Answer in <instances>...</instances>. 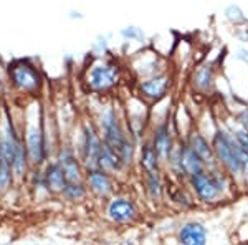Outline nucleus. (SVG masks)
I'll return each mask as SVG.
<instances>
[{
	"label": "nucleus",
	"instance_id": "obj_1",
	"mask_svg": "<svg viewBox=\"0 0 248 245\" xmlns=\"http://www.w3.org/2000/svg\"><path fill=\"white\" fill-rule=\"evenodd\" d=\"M214 149L232 174H242L248 171V154L227 132L218 131L214 136Z\"/></svg>",
	"mask_w": 248,
	"mask_h": 245
},
{
	"label": "nucleus",
	"instance_id": "obj_2",
	"mask_svg": "<svg viewBox=\"0 0 248 245\" xmlns=\"http://www.w3.org/2000/svg\"><path fill=\"white\" fill-rule=\"evenodd\" d=\"M103 128H105V138H106L108 146L118 152L124 164L131 163V159H133V146L124 138L113 111H108V113L103 116Z\"/></svg>",
	"mask_w": 248,
	"mask_h": 245
},
{
	"label": "nucleus",
	"instance_id": "obj_3",
	"mask_svg": "<svg viewBox=\"0 0 248 245\" xmlns=\"http://www.w3.org/2000/svg\"><path fill=\"white\" fill-rule=\"evenodd\" d=\"M118 83V66L99 65L94 66L90 73V85L94 90H108Z\"/></svg>",
	"mask_w": 248,
	"mask_h": 245
},
{
	"label": "nucleus",
	"instance_id": "obj_4",
	"mask_svg": "<svg viewBox=\"0 0 248 245\" xmlns=\"http://www.w3.org/2000/svg\"><path fill=\"white\" fill-rule=\"evenodd\" d=\"M190 179H192V186H194L195 192H197V196L202 200L210 202V200L218 197L220 189L217 184H215L214 178L207 174V172H199V174L192 176Z\"/></svg>",
	"mask_w": 248,
	"mask_h": 245
},
{
	"label": "nucleus",
	"instance_id": "obj_5",
	"mask_svg": "<svg viewBox=\"0 0 248 245\" xmlns=\"http://www.w3.org/2000/svg\"><path fill=\"white\" fill-rule=\"evenodd\" d=\"M12 78L15 85L23 91H35L40 85V76L29 65H17L12 70Z\"/></svg>",
	"mask_w": 248,
	"mask_h": 245
},
{
	"label": "nucleus",
	"instance_id": "obj_6",
	"mask_svg": "<svg viewBox=\"0 0 248 245\" xmlns=\"http://www.w3.org/2000/svg\"><path fill=\"white\" fill-rule=\"evenodd\" d=\"M179 240L182 245H205L207 244V230L202 224L190 222L186 224L179 232Z\"/></svg>",
	"mask_w": 248,
	"mask_h": 245
},
{
	"label": "nucleus",
	"instance_id": "obj_7",
	"mask_svg": "<svg viewBox=\"0 0 248 245\" xmlns=\"http://www.w3.org/2000/svg\"><path fill=\"white\" fill-rule=\"evenodd\" d=\"M108 214L116 222H127V220L134 219L136 209L133 206V202H129L127 199H116L109 204Z\"/></svg>",
	"mask_w": 248,
	"mask_h": 245
},
{
	"label": "nucleus",
	"instance_id": "obj_8",
	"mask_svg": "<svg viewBox=\"0 0 248 245\" xmlns=\"http://www.w3.org/2000/svg\"><path fill=\"white\" fill-rule=\"evenodd\" d=\"M181 167L184 172H187V174L190 176V178L195 174H199V172H203L202 159L190 149V146L181 149Z\"/></svg>",
	"mask_w": 248,
	"mask_h": 245
},
{
	"label": "nucleus",
	"instance_id": "obj_9",
	"mask_svg": "<svg viewBox=\"0 0 248 245\" xmlns=\"http://www.w3.org/2000/svg\"><path fill=\"white\" fill-rule=\"evenodd\" d=\"M86 141H85V159L86 164L91 167L98 166V154L101 149V143H99L98 136L94 134V131L90 126H86Z\"/></svg>",
	"mask_w": 248,
	"mask_h": 245
},
{
	"label": "nucleus",
	"instance_id": "obj_10",
	"mask_svg": "<svg viewBox=\"0 0 248 245\" xmlns=\"http://www.w3.org/2000/svg\"><path fill=\"white\" fill-rule=\"evenodd\" d=\"M88 182H90L91 189L99 196H108L113 192V184H111L109 178L106 176V172L103 171H90Z\"/></svg>",
	"mask_w": 248,
	"mask_h": 245
},
{
	"label": "nucleus",
	"instance_id": "obj_11",
	"mask_svg": "<svg viewBox=\"0 0 248 245\" xmlns=\"http://www.w3.org/2000/svg\"><path fill=\"white\" fill-rule=\"evenodd\" d=\"M121 158L119 154L116 152L114 149H111L109 146L105 143L101 144V149H99V154H98V166L103 167V169H109V171H116L119 169L121 166Z\"/></svg>",
	"mask_w": 248,
	"mask_h": 245
},
{
	"label": "nucleus",
	"instance_id": "obj_12",
	"mask_svg": "<svg viewBox=\"0 0 248 245\" xmlns=\"http://www.w3.org/2000/svg\"><path fill=\"white\" fill-rule=\"evenodd\" d=\"M167 86H169V78L167 76H159V78L141 83V91L147 98H161L167 91Z\"/></svg>",
	"mask_w": 248,
	"mask_h": 245
},
{
	"label": "nucleus",
	"instance_id": "obj_13",
	"mask_svg": "<svg viewBox=\"0 0 248 245\" xmlns=\"http://www.w3.org/2000/svg\"><path fill=\"white\" fill-rule=\"evenodd\" d=\"M60 167L63 171V176H65L66 184H77L79 180V167L78 163L75 161L73 156L70 152H65L62 156V161H60Z\"/></svg>",
	"mask_w": 248,
	"mask_h": 245
},
{
	"label": "nucleus",
	"instance_id": "obj_14",
	"mask_svg": "<svg viewBox=\"0 0 248 245\" xmlns=\"http://www.w3.org/2000/svg\"><path fill=\"white\" fill-rule=\"evenodd\" d=\"M190 149L202 159V163H210L212 161V149L209 143L205 141V138L201 134H192L190 136Z\"/></svg>",
	"mask_w": 248,
	"mask_h": 245
},
{
	"label": "nucleus",
	"instance_id": "obj_15",
	"mask_svg": "<svg viewBox=\"0 0 248 245\" xmlns=\"http://www.w3.org/2000/svg\"><path fill=\"white\" fill-rule=\"evenodd\" d=\"M29 151L30 156L35 163H42L45 158V152H43V139L40 131L37 130H30L29 132Z\"/></svg>",
	"mask_w": 248,
	"mask_h": 245
},
{
	"label": "nucleus",
	"instance_id": "obj_16",
	"mask_svg": "<svg viewBox=\"0 0 248 245\" xmlns=\"http://www.w3.org/2000/svg\"><path fill=\"white\" fill-rule=\"evenodd\" d=\"M46 182H48V187L51 191L58 192V191H65V186H66V180H65V176H63V171L58 164H53V166L48 167L46 171Z\"/></svg>",
	"mask_w": 248,
	"mask_h": 245
},
{
	"label": "nucleus",
	"instance_id": "obj_17",
	"mask_svg": "<svg viewBox=\"0 0 248 245\" xmlns=\"http://www.w3.org/2000/svg\"><path fill=\"white\" fill-rule=\"evenodd\" d=\"M154 151L155 156L159 159H166L167 154L170 151V141H169V132H167L166 128H161L155 134V141H154Z\"/></svg>",
	"mask_w": 248,
	"mask_h": 245
},
{
	"label": "nucleus",
	"instance_id": "obj_18",
	"mask_svg": "<svg viewBox=\"0 0 248 245\" xmlns=\"http://www.w3.org/2000/svg\"><path fill=\"white\" fill-rule=\"evenodd\" d=\"M142 166L144 169L147 171V174H153L157 169V156H155V151L153 147L146 146L142 151Z\"/></svg>",
	"mask_w": 248,
	"mask_h": 245
},
{
	"label": "nucleus",
	"instance_id": "obj_19",
	"mask_svg": "<svg viewBox=\"0 0 248 245\" xmlns=\"http://www.w3.org/2000/svg\"><path fill=\"white\" fill-rule=\"evenodd\" d=\"M12 166L17 174H22L23 169H25V154H23V147L20 146V143H17V147H15V154L14 159H12Z\"/></svg>",
	"mask_w": 248,
	"mask_h": 245
},
{
	"label": "nucleus",
	"instance_id": "obj_20",
	"mask_svg": "<svg viewBox=\"0 0 248 245\" xmlns=\"http://www.w3.org/2000/svg\"><path fill=\"white\" fill-rule=\"evenodd\" d=\"M147 186H149V192L153 199H161V182H159L157 172H153V174H147Z\"/></svg>",
	"mask_w": 248,
	"mask_h": 245
},
{
	"label": "nucleus",
	"instance_id": "obj_21",
	"mask_svg": "<svg viewBox=\"0 0 248 245\" xmlns=\"http://www.w3.org/2000/svg\"><path fill=\"white\" fill-rule=\"evenodd\" d=\"M65 192L71 199H77V200L85 197V189H83L81 184H66Z\"/></svg>",
	"mask_w": 248,
	"mask_h": 245
},
{
	"label": "nucleus",
	"instance_id": "obj_22",
	"mask_svg": "<svg viewBox=\"0 0 248 245\" xmlns=\"http://www.w3.org/2000/svg\"><path fill=\"white\" fill-rule=\"evenodd\" d=\"M10 171H9V163H5L3 159H0V189H3L9 182Z\"/></svg>",
	"mask_w": 248,
	"mask_h": 245
},
{
	"label": "nucleus",
	"instance_id": "obj_23",
	"mask_svg": "<svg viewBox=\"0 0 248 245\" xmlns=\"http://www.w3.org/2000/svg\"><path fill=\"white\" fill-rule=\"evenodd\" d=\"M237 144L248 154V132L245 130L237 131Z\"/></svg>",
	"mask_w": 248,
	"mask_h": 245
},
{
	"label": "nucleus",
	"instance_id": "obj_24",
	"mask_svg": "<svg viewBox=\"0 0 248 245\" xmlns=\"http://www.w3.org/2000/svg\"><path fill=\"white\" fill-rule=\"evenodd\" d=\"M124 245H133V244H131V242H124Z\"/></svg>",
	"mask_w": 248,
	"mask_h": 245
},
{
	"label": "nucleus",
	"instance_id": "obj_25",
	"mask_svg": "<svg viewBox=\"0 0 248 245\" xmlns=\"http://www.w3.org/2000/svg\"><path fill=\"white\" fill-rule=\"evenodd\" d=\"M0 159H2V154H0Z\"/></svg>",
	"mask_w": 248,
	"mask_h": 245
}]
</instances>
